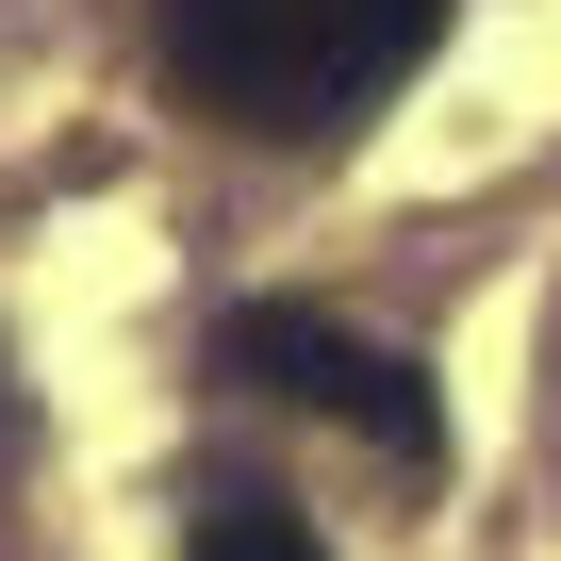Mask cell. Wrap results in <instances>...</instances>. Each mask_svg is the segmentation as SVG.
<instances>
[{"mask_svg": "<svg viewBox=\"0 0 561 561\" xmlns=\"http://www.w3.org/2000/svg\"><path fill=\"white\" fill-rule=\"evenodd\" d=\"M149 50H165L182 116L314 149L446 50V0H149Z\"/></svg>", "mask_w": 561, "mask_h": 561, "instance_id": "cell-1", "label": "cell"}, {"mask_svg": "<svg viewBox=\"0 0 561 561\" xmlns=\"http://www.w3.org/2000/svg\"><path fill=\"white\" fill-rule=\"evenodd\" d=\"M215 380H248V397H280V413H331V430H364L380 462H446V397H430V364L413 347H380V331H347V314H314V298H248L231 331H215Z\"/></svg>", "mask_w": 561, "mask_h": 561, "instance_id": "cell-2", "label": "cell"}, {"mask_svg": "<svg viewBox=\"0 0 561 561\" xmlns=\"http://www.w3.org/2000/svg\"><path fill=\"white\" fill-rule=\"evenodd\" d=\"M0 446H18V397H0Z\"/></svg>", "mask_w": 561, "mask_h": 561, "instance_id": "cell-4", "label": "cell"}, {"mask_svg": "<svg viewBox=\"0 0 561 561\" xmlns=\"http://www.w3.org/2000/svg\"><path fill=\"white\" fill-rule=\"evenodd\" d=\"M182 561H331V545H314V512H298V495H264V479H231V495H198Z\"/></svg>", "mask_w": 561, "mask_h": 561, "instance_id": "cell-3", "label": "cell"}]
</instances>
